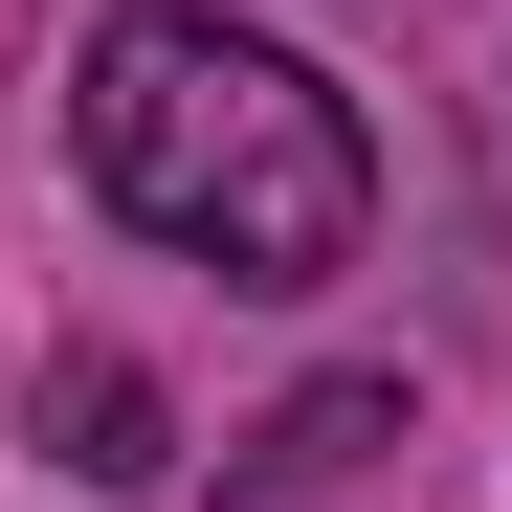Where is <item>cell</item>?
<instances>
[{"label":"cell","mask_w":512,"mask_h":512,"mask_svg":"<svg viewBox=\"0 0 512 512\" xmlns=\"http://www.w3.org/2000/svg\"><path fill=\"white\" fill-rule=\"evenodd\" d=\"M67 134H90V201H112L134 245H179V268H223V290H334L357 223H379L357 112H334L268 23H223V0H134V23H90Z\"/></svg>","instance_id":"cell-1"}]
</instances>
